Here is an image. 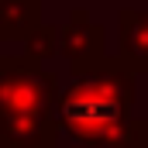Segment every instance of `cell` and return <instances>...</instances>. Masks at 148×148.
<instances>
[{"label": "cell", "instance_id": "1", "mask_svg": "<svg viewBox=\"0 0 148 148\" xmlns=\"http://www.w3.org/2000/svg\"><path fill=\"white\" fill-rule=\"evenodd\" d=\"M134 79L124 62H100L93 69L76 73V79L55 100V124L76 138L83 148H114L121 145L134 121Z\"/></svg>", "mask_w": 148, "mask_h": 148}, {"label": "cell", "instance_id": "2", "mask_svg": "<svg viewBox=\"0 0 148 148\" xmlns=\"http://www.w3.org/2000/svg\"><path fill=\"white\" fill-rule=\"evenodd\" d=\"M59 79L35 59H0V148H21L48 138L55 124Z\"/></svg>", "mask_w": 148, "mask_h": 148}, {"label": "cell", "instance_id": "3", "mask_svg": "<svg viewBox=\"0 0 148 148\" xmlns=\"http://www.w3.org/2000/svg\"><path fill=\"white\" fill-rule=\"evenodd\" d=\"M100 41H103V31L86 21V10H76L73 24H66L62 31V52L76 73L100 66Z\"/></svg>", "mask_w": 148, "mask_h": 148}, {"label": "cell", "instance_id": "4", "mask_svg": "<svg viewBox=\"0 0 148 148\" xmlns=\"http://www.w3.org/2000/svg\"><path fill=\"white\" fill-rule=\"evenodd\" d=\"M121 62L127 69H148V14H121Z\"/></svg>", "mask_w": 148, "mask_h": 148}, {"label": "cell", "instance_id": "5", "mask_svg": "<svg viewBox=\"0 0 148 148\" xmlns=\"http://www.w3.org/2000/svg\"><path fill=\"white\" fill-rule=\"evenodd\" d=\"M38 0H0V38H28Z\"/></svg>", "mask_w": 148, "mask_h": 148}, {"label": "cell", "instance_id": "6", "mask_svg": "<svg viewBox=\"0 0 148 148\" xmlns=\"http://www.w3.org/2000/svg\"><path fill=\"white\" fill-rule=\"evenodd\" d=\"M52 38H55V31H31L28 35V59H45V55H52L55 52V45H52Z\"/></svg>", "mask_w": 148, "mask_h": 148}, {"label": "cell", "instance_id": "7", "mask_svg": "<svg viewBox=\"0 0 148 148\" xmlns=\"http://www.w3.org/2000/svg\"><path fill=\"white\" fill-rule=\"evenodd\" d=\"M114 148H148V124L145 121H134V131L121 145H114Z\"/></svg>", "mask_w": 148, "mask_h": 148}, {"label": "cell", "instance_id": "8", "mask_svg": "<svg viewBox=\"0 0 148 148\" xmlns=\"http://www.w3.org/2000/svg\"><path fill=\"white\" fill-rule=\"evenodd\" d=\"M21 148H55V134H48V138H38V141H28V145Z\"/></svg>", "mask_w": 148, "mask_h": 148}, {"label": "cell", "instance_id": "9", "mask_svg": "<svg viewBox=\"0 0 148 148\" xmlns=\"http://www.w3.org/2000/svg\"><path fill=\"white\" fill-rule=\"evenodd\" d=\"M76 148H83V145H76Z\"/></svg>", "mask_w": 148, "mask_h": 148}]
</instances>
